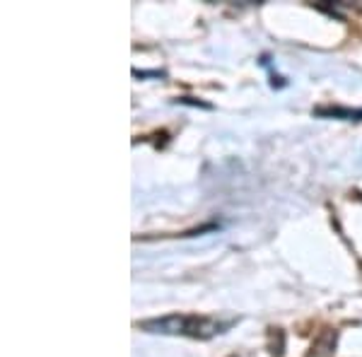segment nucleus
Returning a JSON list of instances; mask_svg holds the SVG:
<instances>
[{
	"label": "nucleus",
	"mask_w": 362,
	"mask_h": 357,
	"mask_svg": "<svg viewBox=\"0 0 362 357\" xmlns=\"http://www.w3.org/2000/svg\"><path fill=\"white\" fill-rule=\"evenodd\" d=\"M317 116H334V119H346V121H362V109H338V107H319L314 109Z\"/></svg>",
	"instance_id": "f03ea898"
},
{
	"label": "nucleus",
	"mask_w": 362,
	"mask_h": 357,
	"mask_svg": "<svg viewBox=\"0 0 362 357\" xmlns=\"http://www.w3.org/2000/svg\"><path fill=\"white\" fill-rule=\"evenodd\" d=\"M235 324L232 319H218V316H203V314H169L162 319H150L138 324L143 331L162 333V336H189L198 341H208L213 336L225 333Z\"/></svg>",
	"instance_id": "f257e3e1"
}]
</instances>
